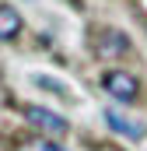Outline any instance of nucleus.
Wrapping results in <instances>:
<instances>
[{
  "instance_id": "obj_1",
  "label": "nucleus",
  "mask_w": 147,
  "mask_h": 151,
  "mask_svg": "<svg viewBox=\"0 0 147 151\" xmlns=\"http://www.w3.org/2000/svg\"><path fill=\"white\" fill-rule=\"evenodd\" d=\"M21 113H25V119H28L35 130L49 134V137H63V134L70 130L63 116H56L53 109H46V106H21Z\"/></svg>"
},
{
  "instance_id": "obj_2",
  "label": "nucleus",
  "mask_w": 147,
  "mask_h": 151,
  "mask_svg": "<svg viewBox=\"0 0 147 151\" xmlns=\"http://www.w3.org/2000/svg\"><path fill=\"white\" fill-rule=\"evenodd\" d=\"M95 53L102 56V60H116V56H126L133 46H130V39L123 35V32H116V28H98V35H95Z\"/></svg>"
},
{
  "instance_id": "obj_3",
  "label": "nucleus",
  "mask_w": 147,
  "mask_h": 151,
  "mask_svg": "<svg viewBox=\"0 0 147 151\" xmlns=\"http://www.w3.org/2000/svg\"><path fill=\"white\" fill-rule=\"evenodd\" d=\"M102 88L109 91L112 99H119V102H133V99H137V77L126 74V70H109V74H102Z\"/></svg>"
},
{
  "instance_id": "obj_4",
  "label": "nucleus",
  "mask_w": 147,
  "mask_h": 151,
  "mask_svg": "<svg viewBox=\"0 0 147 151\" xmlns=\"http://www.w3.org/2000/svg\"><path fill=\"white\" fill-rule=\"evenodd\" d=\"M105 123H109L112 130H116V134H123V137H133V141H137V137H144L147 130H144V123H137V119H130V116H123V113H116V109H105Z\"/></svg>"
},
{
  "instance_id": "obj_5",
  "label": "nucleus",
  "mask_w": 147,
  "mask_h": 151,
  "mask_svg": "<svg viewBox=\"0 0 147 151\" xmlns=\"http://www.w3.org/2000/svg\"><path fill=\"white\" fill-rule=\"evenodd\" d=\"M21 32V14L11 4H0V42H11Z\"/></svg>"
},
{
  "instance_id": "obj_6",
  "label": "nucleus",
  "mask_w": 147,
  "mask_h": 151,
  "mask_svg": "<svg viewBox=\"0 0 147 151\" xmlns=\"http://www.w3.org/2000/svg\"><path fill=\"white\" fill-rule=\"evenodd\" d=\"M35 151H67V148H60V144H35Z\"/></svg>"
}]
</instances>
